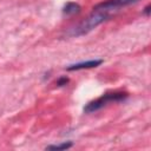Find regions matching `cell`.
Masks as SVG:
<instances>
[{"mask_svg":"<svg viewBox=\"0 0 151 151\" xmlns=\"http://www.w3.org/2000/svg\"><path fill=\"white\" fill-rule=\"evenodd\" d=\"M109 18H110V13L103 12V11H98V9H93V12L86 19H84L77 26L72 27L67 32V35H70V37H80V35H84V34L88 33L90 31H92L93 28H96L101 22H104L105 20H107Z\"/></svg>","mask_w":151,"mask_h":151,"instance_id":"cell-1","label":"cell"},{"mask_svg":"<svg viewBox=\"0 0 151 151\" xmlns=\"http://www.w3.org/2000/svg\"><path fill=\"white\" fill-rule=\"evenodd\" d=\"M127 97V93L126 92H111V93H105L104 96H101L100 98L93 100V101H90L85 107H84V111L86 113H92L94 111H98L99 109L104 107L107 103H111V101H119V100H123Z\"/></svg>","mask_w":151,"mask_h":151,"instance_id":"cell-2","label":"cell"},{"mask_svg":"<svg viewBox=\"0 0 151 151\" xmlns=\"http://www.w3.org/2000/svg\"><path fill=\"white\" fill-rule=\"evenodd\" d=\"M138 0H106L104 2L98 4L93 9H98V11H103V12H111V11H117L122 7L129 6L131 4L137 2Z\"/></svg>","mask_w":151,"mask_h":151,"instance_id":"cell-3","label":"cell"},{"mask_svg":"<svg viewBox=\"0 0 151 151\" xmlns=\"http://www.w3.org/2000/svg\"><path fill=\"white\" fill-rule=\"evenodd\" d=\"M103 63V60L100 59H96V60H88V61H83V63H78V64H73L66 67L67 71H77V70H84V68H92V67H97Z\"/></svg>","mask_w":151,"mask_h":151,"instance_id":"cell-4","label":"cell"},{"mask_svg":"<svg viewBox=\"0 0 151 151\" xmlns=\"http://www.w3.org/2000/svg\"><path fill=\"white\" fill-rule=\"evenodd\" d=\"M80 9H81V7L78 4H76V2H68L64 7V13L67 14V15H72V14L79 13Z\"/></svg>","mask_w":151,"mask_h":151,"instance_id":"cell-5","label":"cell"},{"mask_svg":"<svg viewBox=\"0 0 151 151\" xmlns=\"http://www.w3.org/2000/svg\"><path fill=\"white\" fill-rule=\"evenodd\" d=\"M72 146V143L71 142H67V143H61V144H58V145H50L46 147V150H54V151H59V150H66V149H70Z\"/></svg>","mask_w":151,"mask_h":151,"instance_id":"cell-6","label":"cell"},{"mask_svg":"<svg viewBox=\"0 0 151 151\" xmlns=\"http://www.w3.org/2000/svg\"><path fill=\"white\" fill-rule=\"evenodd\" d=\"M67 83H68V78H66V77H60V78L58 79V81H57V85H58V86H65Z\"/></svg>","mask_w":151,"mask_h":151,"instance_id":"cell-7","label":"cell"},{"mask_svg":"<svg viewBox=\"0 0 151 151\" xmlns=\"http://www.w3.org/2000/svg\"><path fill=\"white\" fill-rule=\"evenodd\" d=\"M150 8H151V6L150 5H147L146 7H145V9H144V13H145V15H150Z\"/></svg>","mask_w":151,"mask_h":151,"instance_id":"cell-8","label":"cell"}]
</instances>
